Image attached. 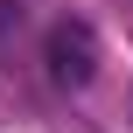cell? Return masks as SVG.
I'll use <instances>...</instances> for the list:
<instances>
[{
  "mask_svg": "<svg viewBox=\"0 0 133 133\" xmlns=\"http://www.w3.org/2000/svg\"><path fill=\"white\" fill-rule=\"evenodd\" d=\"M98 28L84 21V14H63L49 35H42V63H49V84H63V91H84L91 77H98Z\"/></svg>",
  "mask_w": 133,
  "mask_h": 133,
  "instance_id": "6da1fadb",
  "label": "cell"
}]
</instances>
